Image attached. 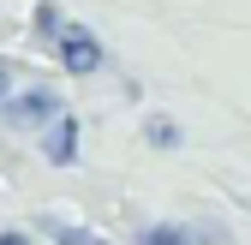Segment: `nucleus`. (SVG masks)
Returning <instances> with one entry per match:
<instances>
[{"label":"nucleus","mask_w":251,"mask_h":245,"mask_svg":"<svg viewBox=\"0 0 251 245\" xmlns=\"http://www.w3.org/2000/svg\"><path fill=\"white\" fill-rule=\"evenodd\" d=\"M54 48H60V60H66V72H96L102 66V42L90 36L84 24H60V36H54Z\"/></svg>","instance_id":"1"},{"label":"nucleus","mask_w":251,"mask_h":245,"mask_svg":"<svg viewBox=\"0 0 251 245\" xmlns=\"http://www.w3.org/2000/svg\"><path fill=\"white\" fill-rule=\"evenodd\" d=\"M138 245H222V227H179V221H155L138 233Z\"/></svg>","instance_id":"2"},{"label":"nucleus","mask_w":251,"mask_h":245,"mask_svg":"<svg viewBox=\"0 0 251 245\" xmlns=\"http://www.w3.org/2000/svg\"><path fill=\"white\" fill-rule=\"evenodd\" d=\"M42 156H48V162H60V168H66V162L78 156V120H72V114H54V120H48Z\"/></svg>","instance_id":"3"},{"label":"nucleus","mask_w":251,"mask_h":245,"mask_svg":"<svg viewBox=\"0 0 251 245\" xmlns=\"http://www.w3.org/2000/svg\"><path fill=\"white\" fill-rule=\"evenodd\" d=\"M6 114L12 120H54L60 102H54V90H30V96H6Z\"/></svg>","instance_id":"4"},{"label":"nucleus","mask_w":251,"mask_h":245,"mask_svg":"<svg viewBox=\"0 0 251 245\" xmlns=\"http://www.w3.org/2000/svg\"><path fill=\"white\" fill-rule=\"evenodd\" d=\"M144 138H150L155 149H174V144H179V126H174V120H162V114H155L150 126H144Z\"/></svg>","instance_id":"5"},{"label":"nucleus","mask_w":251,"mask_h":245,"mask_svg":"<svg viewBox=\"0 0 251 245\" xmlns=\"http://www.w3.org/2000/svg\"><path fill=\"white\" fill-rule=\"evenodd\" d=\"M48 233H54L60 245H102L96 233H84V227H66V221H48Z\"/></svg>","instance_id":"6"},{"label":"nucleus","mask_w":251,"mask_h":245,"mask_svg":"<svg viewBox=\"0 0 251 245\" xmlns=\"http://www.w3.org/2000/svg\"><path fill=\"white\" fill-rule=\"evenodd\" d=\"M36 30H42V36H60V12L48 6V0H42V6H36Z\"/></svg>","instance_id":"7"},{"label":"nucleus","mask_w":251,"mask_h":245,"mask_svg":"<svg viewBox=\"0 0 251 245\" xmlns=\"http://www.w3.org/2000/svg\"><path fill=\"white\" fill-rule=\"evenodd\" d=\"M6 96H12V66L0 60V108H6Z\"/></svg>","instance_id":"8"},{"label":"nucleus","mask_w":251,"mask_h":245,"mask_svg":"<svg viewBox=\"0 0 251 245\" xmlns=\"http://www.w3.org/2000/svg\"><path fill=\"white\" fill-rule=\"evenodd\" d=\"M0 245H30V239L24 233H0Z\"/></svg>","instance_id":"9"}]
</instances>
